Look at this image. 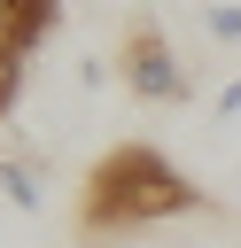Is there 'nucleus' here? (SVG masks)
Returning a JSON list of instances; mask_svg holds the SVG:
<instances>
[{"instance_id": "f03ea898", "label": "nucleus", "mask_w": 241, "mask_h": 248, "mask_svg": "<svg viewBox=\"0 0 241 248\" xmlns=\"http://www.w3.org/2000/svg\"><path fill=\"white\" fill-rule=\"evenodd\" d=\"M124 85H132L140 101H187V93H194V78H187L179 46H171L155 23H140V31L124 39Z\"/></svg>"}, {"instance_id": "39448f33", "label": "nucleus", "mask_w": 241, "mask_h": 248, "mask_svg": "<svg viewBox=\"0 0 241 248\" xmlns=\"http://www.w3.org/2000/svg\"><path fill=\"white\" fill-rule=\"evenodd\" d=\"M202 39L210 46H241V0H202Z\"/></svg>"}, {"instance_id": "20e7f679", "label": "nucleus", "mask_w": 241, "mask_h": 248, "mask_svg": "<svg viewBox=\"0 0 241 248\" xmlns=\"http://www.w3.org/2000/svg\"><path fill=\"white\" fill-rule=\"evenodd\" d=\"M31 54H39V39H23V31H8V23H0V108L23 93V70H31Z\"/></svg>"}, {"instance_id": "f257e3e1", "label": "nucleus", "mask_w": 241, "mask_h": 248, "mask_svg": "<svg viewBox=\"0 0 241 248\" xmlns=\"http://www.w3.org/2000/svg\"><path fill=\"white\" fill-rule=\"evenodd\" d=\"M202 209V186H187V170H171L155 147H117L101 155L93 186H86V225L93 232H140L163 217Z\"/></svg>"}, {"instance_id": "7ed1b4c3", "label": "nucleus", "mask_w": 241, "mask_h": 248, "mask_svg": "<svg viewBox=\"0 0 241 248\" xmlns=\"http://www.w3.org/2000/svg\"><path fill=\"white\" fill-rule=\"evenodd\" d=\"M47 170L31 163V155H8L0 147V194H8V209H23V217H39V202H47V186H39Z\"/></svg>"}, {"instance_id": "0eeeda50", "label": "nucleus", "mask_w": 241, "mask_h": 248, "mask_svg": "<svg viewBox=\"0 0 241 248\" xmlns=\"http://www.w3.org/2000/svg\"><path fill=\"white\" fill-rule=\"evenodd\" d=\"M187 248H210V240H187Z\"/></svg>"}, {"instance_id": "423d86ee", "label": "nucleus", "mask_w": 241, "mask_h": 248, "mask_svg": "<svg viewBox=\"0 0 241 248\" xmlns=\"http://www.w3.org/2000/svg\"><path fill=\"white\" fill-rule=\"evenodd\" d=\"M210 108H218V124H241V78H225V85H218V101H210Z\"/></svg>"}]
</instances>
